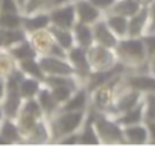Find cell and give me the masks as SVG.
<instances>
[{"label": "cell", "mask_w": 155, "mask_h": 146, "mask_svg": "<svg viewBox=\"0 0 155 146\" xmlns=\"http://www.w3.org/2000/svg\"><path fill=\"white\" fill-rule=\"evenodd\" d=\"M147 25V6H141L128 18V37H143Z\"/></svg>", "instance_id": "e0dca14e"}, {"label": "cell", "mask_w": 155, "mask_h": 146, "mask_svg": "<svg viewBox=\"0 0 155 146\" xmlns=\"http://www.w3.org/2000/svg\"><path fill=\"white\" fill-rule=\"evenodd\" d=\"M94 128L101 144H125L122 126L113 116L94 110Z\"/></svg>", "instance_id": "3957f363"}, {"label": "cell", "mask_w": 155, "mask_h": 146, "mask_svg": "<svg viewBox=\"0 0 155 146\" xmlns=\"http://www.w3.org/2000/svg\"><path fill=\"white\" fill-rule=\"evenodd\" d=\"M85 116H87V110L85 111H61L59 110L53 117L49 119L52 141L56 143V140L62 135L79 132V129L84 125Z\"/></svg>", "instance_id": "7a4b0ae2"}, {"label": "cell", "mask_w": 155, "mask_h": 146, "mask_svg": "<svg viewBox=\"0 0 155 146\" xmlns=\"http://www.w3.org/2000/svg\"><path fill=\"white\" fill-rule=\"evenodd\" d=\"M73 0H47L49 3V11L56 8V6H62V5H67V3H71Z\"/></svg>", "instance_id": "ab89813d"}, {"label": "cell", "mask_w": 155, "mask_h": 146, "mask_svg": "<svg viewBox=\"0 0 155 146\" xmlns=\"http://www.w3.org/2000/svg\"><path fill=\"white\" fill-rule=\"evenodd\" d=\"M67 61L71 64L73 70H74V76L81 81V84L85 82L90 70L88 65V59H87V52L84 47L74 44L73 47H70L67 50Z\"/></svg>", "instance_id": "52a82bcc"}, {"label": "cell", "mask_w": 155, "mask_h": 146, "mask_svg": "<svg viewBox=\"0 0 155 146\" xmlns=\"http://www.w3.org/2000/svg\"><path fill=\"white\" fill-rule=\"evenodd\" d=\"M73 2L67 3V5H62V6H56V8L49 11L50 26L62 28V29H71L74 26V23L78 20H76V12H74V3Z\"/></svg>", "instance_id": "ba28073f"}, {"label": "cell", "mask_w": 155, "mask_h": 146, "mask_svg": "<svg viewBox=\"0 0 155 146\" xmlns=\"http://www.w3.org/2000/svg\"><path fill=\"white\" fill-rule=\"evenodd\" d=\"M71 32H73V37H74V44L81 46V47H84V49H87V47H90L91 44H94L91 25L76 22L74 26L71 28Z\"/></svg>", "instance_id": "ac0fdd59"}, {"label": "cell", "mask_w": 155, "mask_h": 146, "mask_svg": "<svg viewBox=\"0 0 155 146\" xmlns=\"http://www.w3.org/2000/svg\"><path fill=\"white\" fill-rule=\"evenodd\" d=\"M152 34H155V0L147 6V25L144 31V35H152Z\"/></svg>", "instance_id": "d6a6232c"}, {"label": "cell", "mask_w": 155, "mask_h": 146, "mask_svg": "<svg viewBox=\"0 0 155 146\" xmlns=\"http://www.w3.org/2000/svg\"><path fill=\"white\" fill-rule=\"evenodd\" d=\"M17 67V61L12 58L8 49L0 47V78L5 79L9 73Z\"/></svg>", "instance_id": "f1b7e54d"}, {"label": "cell", "mask_w": 155, "mask_h": 146, "mask_svg": "<svg viewBox=\"0 0 155 146\" xmlns=\"http://www.w3.org/2000/svg\"><path fill=\"white\" fill-rule=\"evenodd\" d=\"M50 141H52V132H50V125L47 117L40 119L25 138V143L29 144H44Z\"/></svg>", "instance_id": "5bb4252c"}, {"label": "cell", "mask_w": 155, "mask_h": 146, "mask_svg": "<svg viewBox=\"0 0 155 146\" xmlns=\"http://www.w3.org/2000/svg\"><path fill=\"white\" fill-rule=\"evenodd\" d=\"M3 98H5V84H3V79H2L0 81V104H2Z\"/></svg>", "instance_id": "60d3db41"}, {"label": "cell", "mask_w": 155, "mask_h": 146, "mask_svg": "<svg viewBox=\"0 0 155 146\" xmlns=\"http://www.w3.org/2000/svg\"><path fill=\"white\" fill-rule=\"evenodd\" d=\"M5 119V114H3V110H2V107H0V123H2V120Z\"/></svg>", "instance_id": "ee69618b"}, {"label": "cell", "mask_w": 155, "mask_h": 146, "mask_svg": "<svg viewBox=\"0 0 155 146\" xmlns=\"http://www.w3.org/2000/svg\"><path fill=\"white\" fill-rule=\"evenodd\" d=\"M17 67L25 73L26 76H32V78H37L40 81H44V73L38 64V59L37 58H32V59H26V61H20L17 62Z\"/></svg>", "instance_id": "83f0119b"}, {"label": "cell", "mask_w": 155, "mask_h": 146, "mask_svg": "<svg viewBox=\"0 0 155 146\" xmlns=\"http://www.w3.org/2000/svg\"><path fill=\"white\" fill-rule=\"evenodd\" d=\"M149 131V143L155 144V122H144Z\"/></svg>", "instance_id": "f35d334b"}, {"label": "cell", "mask_w": 155, "mask_h": 146, "mask_svg": "<svg viewBox=\"0 0 155 146\" xmlns=\"http://www.w3.org/2000/svg\"><path fill=\"white\" fill-rule=\"evenodd\" d=\"M56 143H59V144H79V134L71 132V134L62 135L56 140Z\"/></svg>", "instance_id": "d590c367"}, {"label": "cell", "mask_w": 155, "mask_h": 146, "mask_svg": "<svg viewBox=\"0 0 155 146\" xmlns=\"http://www.w3.org/2000/svg\"><path fill=\"white\" fill-rule=\"evenodd\" d=\"M117 62L125 68L135 70L147 61V50L143 41V37H125L120 38L114 47Z\"/></svg>", "instance_id": "6da1fadb"}, {"label": "cell", "mask_w": 155, "mask_h": 146, "mask_svg": "<svg viewBox=\"0 0 155 146\" xmlns=\"http://www.w3.org/2000/svg\"><path fill=\"white\" fill-rule=\"evenodd\" d=\"M146 75H150L155 78V53L147 56V61H146Z\"/></svg>", "instance_id": "74e56055"}, {"label": "cell", "mask_w": 155, "mask_h": 146, "mask_svg": "<svg viewBox=\"0 0 155 146\" xmlns=\"http://www.w3.org/2000/svg\"><path fill=\"white\" fill-rule=\"evenodd\" d=\"M26 38V32L23 28L20 29H2L0 28V47L9 49L11 46L17 44L18 41Z\"/></svg>", "instance_id": "d4e9b609"}, {"label": "cell", "mask_w": 155, "mask_h": 146, "mask_svg": "<svg viewBox=\"0 0 155 146\" xmlns=\"http://www.w3.org/2000/svg\"><path fill=\"white\" fill-rule=\"evenodd\" d=\"M73 3H74L76 20L81 23L93 25L104 17V12L99 11L94 5H91L88 0H74Z\"/></svg>", "instance_id": "8fae6325"}, {"label": "cell", "mask_w": 155, "mask_h": 146, "mask_svg": "<svg viewBox=\"0 0 155 146\" xmlns=\"http://www.w3.org/2000/svg\"><path fill=\"white\" fill-rule=\"evenodd\" d=\"M8 50L11 52L12 58H14L17 62H20V61H26V59H32V58H37V56H38L37 52H35V49L32 47V44L29 43L28 37H26L25 40L18 41L17 44L11 46Z\"/></svg>", "instance_id": "7402d4cb"}, {"label": "cell", "mask_w": 155, "mask_h": 146, "mask_svg": "<svg viewBox=\"0 0 155 146\" xmlns=\"http://www.w3.org/2000/svg\"><path fill=\"white\" fill-rule=\"evenodd\" d=\"M143 99V98H141ZM114 120L120 125V126H128V125H134V123H140L143 122V104H137L134 108L120 113L114 117Z\"/></svg>", "instance_id": "cb8c5ba5"}, {"label": "cell", "mask_w": 155, "mask_h": 146, "mask_svg": "<svg viewBox=\"0 0 155 146\" xmlns=\"http://www.w3.org/2000/svg\"><path fill=\"white\" fill-rule=\"evenodd\" d=\"M104 20L107 22L108 28L113 31V34L120 40L128 37V18L114 12H105L104 14Z\"/></svg>", "instance_id": "44dd1931"}, {"label": "cell", "mask_w": 155, "mask_h": 146, "mask_svg": "<svg viewBox=\"0 0 155 146\" xmlns=\"http://www.w3.org/2000/svg\"><path fill=\"white\" fill-rule=\"evenodd\" d=\"M0 81H2V78H0Z\"/></svg>", "instance_id": "bcb514c9"}, {"label": "cell", "mask_w": 155, "mask_h": 146, "mask_svg": "<svg viewBox=\"0 0 155 146\" xmlns=\"http://www.w3.org/2000/svg\"><path fill=\"white\" fill-rule=\"evenodd\" d=\"M88 2H90L91 5H94L99 11H102V12L105 14L107 11L111 9V6L114 5L116 0H88Z\"/></svg>", "instance_id": "e575fe53"}, {"label": "cell", "mask_w": 155, "mask_h": 146, "mask_svg": "<svg viewBox=\"0 0 155 146\" xmlns=\"http://www.w3.org/2000/svg\"><path fill=\"white\" fill-rule=\"evenodd\" d=\"M93 28V38H94V44H99V46H104V47H110V49H114L119 38L113 34V31L108 28L107 22L104 20V17L101 20H97L96 23L91 25Z\"/></svg>", "instance_id": "7c38bea8"}, {"label": "cell", "mask_w": 155, "mask_h": 146, "mask_svg": "<svg viewBox=\"0 0 155 146\" xmlns=\"http://www.w3.org/2000/svg\"><path fill=\"white\" fill-rule=\"evenodd\" d=\"M90 107V91L87 90L85 85L78 87L73 95L68 98V101H65L59 110L61 111H85Z\"/></svg>", "instance_id": "9c48e42d"}, {"label": "cell", "mask_w": 155, "mask_h": 146, "mask_svg": "<svg viewBox=\"0 0 155 146\" xmlns=\"http://www.w3.org/2000/svg\"><path fill=\"white\" fill-rule=\"evenodd\" d=\"M17 3H18V6H20V9L23 8V5L26 3V0H17Z\"/></svg>", "instance_id": "7bdbcfd3"}, {"label": "cell", "mask_w": 155, "mask_h": 146, "mask_svg": "<svg viewBox=\"0 0 155 146\" xmlns=\"http://www.w3.org/2000/svg\"><path fill=\"white\" fill-rule=\"evenodd\" d=\"M141 6L135 2V0H116L114 5L111 6L110 11L107 12H114V14H119V15H123L126 18L132 17Z\"/></svg>", "instance_id": "484cf974"}, {"label": "cell", "mask_w": 155, "mask_h": 146, "mask_svg": "<svg viewBox=\"0 0 155 146\" xmlns=\"http://www.w3.org/2000/svg\"><path fill=\"white\" fill-rule=\"evenodd\" d=\"M125 144H147L149 143V131L144 122L122 126Z\"/></svg>", "instance_id": "4fadbf2b"}, {"label": "cell", "mask_w": 155, "mask_h": 146, "mask_svg": "<svg viewBox=\"0 0 155 146\" xmlns=\"http://www.w3.org/2000/svg\"><path fill=\"white\" fill-rule=\"evenodd\" d=\"M135 2H137L140 6H149V5L153 2V0H135Z\"/></svg>", "instance_id": "b9f144b4"}, {"label": "cell", "mask_w": 155, "mask_h": 146, "mask_svg": "<svg viewBox=\"0 0 155 146\" xmlns=\"http://www.w3.org/2000/svg\"><path fill=\"white\" fill-rule=\"evenodd\" d=\"M44 76H74V70L67 58H56L50 55L37 56Z\"/></svg>", "instance_id": "8992f818"}, {"label": "cell", "mask_w": 155, "mask_h": 146, "mask_svg": "<svg viewBox=\"0 0 155 146\" xmlns=\"http://www.w3.org/2000/svg\"><path fill=\"white\" fill-rule=\"evenodd\" d=\"M43 87V81L32 78V76H23V79L18 84V93L21 96V99H32L37 96V93L40 91V88Z\"/></svg>", "instance_id": "603a6c76"}, {"label": "cell", "mask_w": 155, "mask_h": 146, "mask_svg": "<svg viewBox=\"0 0 155 146\" xmlns=\"http://www.w3.org/2000/svg\"><path fill=\"white\" fill-rule=\"evenodd\" d=\"M0 135H2L8 144H18V143H23V135L15 123L14 119H9V117H5L0 123Z\"/></svg>", "instance_id": "ffe728a7"}, {"label": "cell", "mask_w": 155, "mask_h": 146, "mask_svg": "<svg viewBox=\"0 0 155 146\" xmlns=\"http://www.w3.org/2000/svg\"><path fill=\"white\" fill-rule=\"evenodd\" d=\"M55 41L65 50H68L70 47L74 46V37L71 29H62V28H55V26H49Z\"/></svg>", "instance_id": "4316f807"}, {"label": "cell", "mask_w": 155, "mask_h": 146, "mask_svg": "<svg viewBox=\"0 0 155 146\" xmlns=\"http://www.w3.org/2000/svg\"><path fill=\"white\" fill-rule=\"evenodd\" d=\"M44 85H46V84H44ZM47 87H49V85H47ZM78 87H81V85H52V87H49V88H50L53 98L56 99V102H58L59 105H62L65 101H68V98L73 95V91H74Z\"/></svg>", "instance_id": "4dcf8cb0"}, {"label": "cell", "mask_w": 155, "mask_h": 146, "mask_svg": "<svg viewBox=\"0 0 155 146\" xmlns=\"http://www.w3.org/2000/svg\"><path fill=\"white\" fill-rule=\"evenodd\" d=\"M21 104H23V99L18 91H5V98H3L2 104H0V107L3 110L5 117L15 119L21 108Z\"/></svg>", "instance_id": "d6986e66"}, {"label": "cell", "mask_w": 155, "mask_h": 146, "mask_svg": "<svg viewBox=\"0 0 155 146\" xmlns=\"http://www.w3.org/2000/svg\"><path fill=\"white\" fill-rule=\"evenodd\" d=\"M85 52L91 71H104L117 65V56L114 49L104 47L99 44H91L90 47L85 49Z\"/></svg>", "instance_id": "277c9868"}, {"label": "cell", "mask_w": 155, "mask_h": 146, "mask_svg": "<svg viewBox=\"0 0 155 146\" xmlns=\"http://www.w3.org/2000/svg\"><path fill=\"white\" fill-rule=\"evenodd\" d=\"M35 99H37L38 105L41 107V110H43V113H44V116H46L47 119L53 117V116L59 111V107H61V105L56 102V99L53 98V95H52V91H50V88H49L47 85L43 84V87H41L40 91L37 93Z\"/></svg>", "instance_id": "9a60e30c"}, {"label": "cell", "mask_w": 155, "mask_h": 146, "mask_svg": "<svg viewBox=\"0 0 155 146\" xmlns=\"http://www.w3.org/2000/svg\"><path fill=\"white\" fill-rule=\"evenodd\" d=\"M143 41H144V46H146V50H147V56L153 55L155 53V34L144 35L143 37Z\"/></svg>", "instance_id": "8d00e7d4"}, {"label": "cell", "mask_w": 155, "mask_h": 146, "mask_svg": "<svg viewBox=\"0 0 155 146\" xmlns=\"http://www.w3.org/2000/svg\"><path fill=\"white\" fill-rule=\"evenodd\" d=\"M0 12H17L21 14V9L17 0H0Z\"/></svg>", "instance_id": "836d02e7"}, {"label": "cell", "mask_w": 155, "mask_h": 146, "mask_svg": "<svg viewBox=\"0 0 155 146\" xmlns=\"http://www.w3.org/2000/svg\"><path fill=\"white\" fill-rule=\"evenodd\" d=\"M50 26L49 12H37V14H21V28L26 34L34 31H40Z\"/></svg>", "instance_id": "2e32d148"}, {"label": "cell", "mask_w": 155, "mask_h": 146, "mask_svg": "<svg viewBox=\"0 0 155 146\" xmlns=\"http://www.w3.org/2000/svg\"><path fill=\"white\" fill-rule=\"evenodd\" d=\"M119 79H120V75L111 79L110 82L97 85L93 90H90V107L94 108L96 111L108 113L113 104V98H114V85Z\"/></svg>", "instance_id": "5b68a950"}, {"label": "cell", "mask_w": 155, "mask_h": 146, "mask_svg": "<svg viewBox=\"0 0 155 146\" xmlns=\"http://www.w3.org/2000/svg\"><path fill=\"white\" fill-rule=\"evenodd\" d=\"M29 43L32 44V47L35 49L37 55H47L50 47L53 46L55 43V38L50 32L49 28H44V29H40V31H34L31 34H26Z\"/></svg>", "instance_id": "30bf717a"}, {"label": "cell", "mask_w": 155, "mask_h": 146, "mask_svg": "<svg viewBox=\"0 0 155 146\" xmlns=\"http://www.w3.org/2000/svg\"><path fill=\"white\" fill-rule=\"evenodd\" d=\"M0 28L2 29H20L21 28V14L0 12Z\"/></svg>", "instance_id": "1f68e13d"}, {"label": "cell", "mask_w": 155, "mask_h": 146, "mask_svg": "<svg viewBox=\"0 0 155 146\" xmlns=\"http://www.w3.org/2000/svg\"><path fill=\"white\" fill-rule=\"evenodd\" d=\"M143 122H155V91L143 93Z\"/></svg>", "instance_id": "f546056e"}, {"label": "cell", "mask_w": 155, "mask_h": 146, "mask_svg": "<svg viewBox=\"0 0 155 146\" xmlns=\"http://www.w3.org/2000/svg\"><path fill=\"white\" fill-rule=\"evenodd\" d=\"M0 144H8V141H6V140L2 137V135H0Z\"/></svg>", "instance_id": "f6af8a7d"}]
</instances>
